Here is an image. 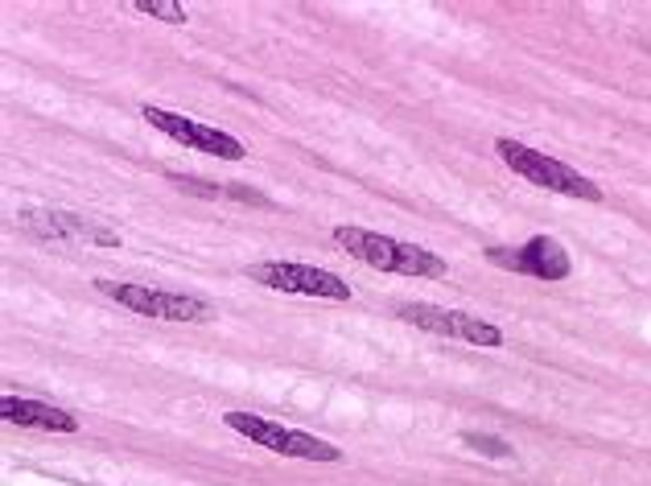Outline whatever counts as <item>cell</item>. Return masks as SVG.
<instances>
[{
  "instance_id": "10",
  "label": "cell",
  "mask_w": 651,
  "mask_h": 486,
  "mask_svg": "<svg viewBox=\"0 0 651 486\" xmlns=\"http://www.w3.org/2000/svg\"><path fill=\"white\" fill-rule=\"evenodd\" d=\"M0 416L9 425H21V429H42V433H75L79 421L71 412H62L54 404H42V400H21V396H5L0 400Z\"/></svg>"
},
{
  "instance_id": "2",
  "label": "cell",
  "mask_w": 651,
  "mask_h": 486,
  "mask_svg": "<svg viewBox=\"0 0 651 486\" xmlns=\"http://www.w3.org/2000/svg\"><path fill=\"white\" fill-rule=\"evenodd\" d=\"M495 153L520 173L524 182L540 186V190H553V194H565V198H577V202H602V190L586 178V173H577L573 165L557 161V157H544L536 153L532 145L524 141H511V136H499L495 141Z\"/></svg>"
},
{
  "instance_id": "7",
  "label": "cell",
  "mask_w": 651,
  "mask_h": 486,
  "mask_svg": "<svg viewBox=\"0 0 651 486\" xmlns=\"http://www.w3.org/2000/svg\"><path fill=\"white\" fill-rule=\"evenodd\" d=\"M396 318L417 326V330H429V334H441V338H462L470 346H503V330L483 322V318H470L462 309H437V305H421V301H404L396 309Z\"/></svg>"
},
{
  "instance_id": "11",
  "label": "cell",
  "mask_w": 651,
  "mask_h": 486,
  "mask_svg": "<svg viewBox=\"0 0 651 486\" xmlns=\"http://www.w3.org/2000/svg\"><path fill=\"white\" fill-rule=\"evenodd\" d=\"M128 9L145 13V17H157V21H169V25L186 21V5H178V0H132Z\"/></svg>"
},
{
  "instance_id": "12",
  "label": "cell",
  "mask_w": 651,
  "mask_h": 486,
  "mask_svg": "<svg viewBox=\"0 0 651 486\" xmlns=\"http://www.w3.org/2000/svg\"><path fill=\"white\" fill-rule=\"evenodd\" d=\"M466 445H470V449H478V454H491V458H507V454H511V449H507L503 441L483 437V433H466Z\"/></svg>"
},
{
  "instance_id": "9",
  "label": "cell",
  "mask_w": 651,
  "mask_h": 486,
  "mask_svg": "<svg viewBox=\"0 0 651 486\" xmlns=\"http://www.w3.org/2000/svg\"><path fill=\"white\" fill-rule=\"evenodd\" d=\"M21 227L38 239H83V243H99V248H120V231L83 219L75 211H25Z\"/></svg>"
},
{
  "instance_id": "4",
  "label": "cell",
  "mask_w": 651,
  "mask_h": 486,
  "mask_svg": "<svg viewBox=\"0 0 651 486\" xmlns=\"http://www.w3.org/2000/svg\"><path fill=\"white\" fill-rule=\"evenodd\" d=\"M223 425L235 429L239 437H248L272 454H285V458H305V462H338L342 449L314 437V433H301V429H285V425H272L264 416H252V412H227Z\"/></svg>"
},
{
  "instance_id": "3",
  "label": "cell",
  "mask_w": 651,
  "mask_h": 486,
  "mask_svg": "<svg viewBox=\"0 0 651 486\" xmlns=\"http://www.w3.org/2000/svg\"><path fill=\"white\" fill-rule=\"evenodd\" d=\"M248 281L277 289L289 297H318V301H351V285L342 276L318 268V264H297V260H264L244 268Z\"/></svg>"
},
{
  "instance_id": "6",
  "label": "cell",
  "mask_w": 651,
  "mask_h": 486,
  "mask_svg": "<svg viewBox=\"0 0 651 486\" xmlns=\"http://www.w3.org/2000/svg\"><path fill=\"white\" fill-rule=\"evenodd\" d=\"M141 120H145L149 128L165 132L169 141H178V145H186V149H198V153H211V157H219V161H244V157H248L244 141H235L231 132L211 128V124H198V120L178 116V112L153 108V103H149V108H141Z\"/></svg>"
},
{
  "instance_id": "8",
  "label": "cell",
  "mask_w": 651,
  "mask_h": 486,
  "mask_svg": "<svg viewBox=\"0 0 651 486\" xmlns=\"http://www.w3.org/2000/svg\"><path fill=\"white\" fill-rule=\"evenodd\" d=\"M491 260L503 264V268H511V272H528V276H536V281H565V276L573 272L569 252L561 248V243H557L553 235H532L520 252H503V248H495Z\"/></svg>"
},
{
  "instance_id": "5",
  "label": "cell",
  "mask_w": 651,
  "mask_h": 486,
  "mask_svg": "<svg viewBox=\"0 0 651 486\" xmlns=\"http://www.w3.org/2000/svg\"><path fill=\"white\" fill-rule=\"evenodd\" d=\"M95 289L104 297H112L116 305L132 309V314H145V318H161V322H211V305L198 301V297L165 293V289H149V285H124V281H99Z\"/></svg>"
},
{
  "instance_id": "1",
  "label": "cell",
  "mask_w": 651,
  "mask_h": 486,
  "mask_svg": "<svg viewBox=\"0 0 651 486\" xmlns=\"http://www.w3.org/2000/svg\"><path fill=\"white\" fill-rule=\"evenodd\" d=\"M334 239L338 248L380 268V272H396V276H425V281H441L450 264H445L437 252L421 248V243H404V239H392V235H380V231H367V227H334Z\"/></svg>"
}]
</instances>
